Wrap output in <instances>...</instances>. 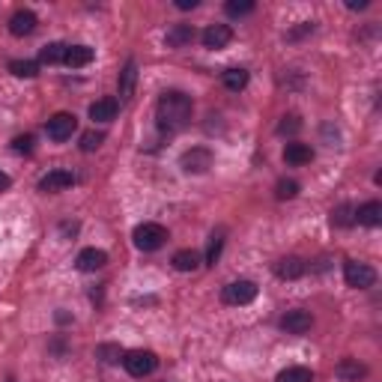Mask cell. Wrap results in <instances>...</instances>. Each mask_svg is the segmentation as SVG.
<instances>
[{
	"mask_svg": "<svg viewBox=\"0 0 382 382\" xmlns=\"http://www.w3.org/2000/svg\"><path fill=\"white\" fill-rule=\"evenodd\" d=\"M75 263H78L81 272H96V269H102L105 263H108V254H105L102 248H84Z\"/></svg>",
	"mask_w": 382,
	"mask_h": 382,
	"instance_id": "15",
	"label": "cell"
},
{
	"mask_svg": "<svg viewBox=\"0 0 382 382\" xmlns=\"http://www.w3.org/2000/svg\"><path fill=\"white\" fill-rule=\"evenodd\" d=\"M197 4H201V0H176V6H179V9H194Z\"/></svg>",
	"mask_w": 382,
	"mask_h": 382,
	"instance_id": "33",
	"label": "cell"
},
{
	"mask_svg": "<svg viewBox=\"0 0 382 382\" xmlns=\"http://www.w3.org/2000/svg\"><path fill=\"white\" fill-rule=\"evenodd\" d=\"M311 326H314V317H311L308 311H302V308L287 311V314L281 317V329H284L287 334H304V331H311Z\"/></svg>",
	"mask_w": 382,
	"mask_h": 382,
	"instance_id": "9",
	"label": "cell"
},
{
	"mask_svg": "<svg viewBox=\"0 0 382 382\" xmlns=\"http://www.w3.org/2000/svg\"><path fill=\"white\" fill-rule=\"evenodd\" d=\"M331 224L334 227H353L356 224V206L353 203H341L331 209Z\"/></svg>",
	"mask_w": 382,
	"mask_h": 382,
	"instance_id": "21",
	"label": "cell"
},
{
	"mask_svg": "<svg viewBox=\"0 0 382 382\" xmlns=\"http://www.w3.org/2000/svg\"><path fill=\"white\" fill-rule=\"evenodd\" d=\"M201 39H203V45L209 51H221V48H227V45L233 42V30H230V24H209Z\"/></svg>",
	"mask_w": 382,
	"mask_h": 382,
	"instance_id": "8",
	"label": "cell"
},
{
	"mask_svg": "<svg viewBox=\"0 0 382 382\" xmlns=\"http://www.w3.org/2000/svg\"><path fill=\"white\" fill-rule=\"evenodd\" d=\"M191 99L186 96V93H164L161 99H159V105H156V120H159V126L164 129V132H179L182 126L191 120Z\"/></svg>",
	"mask_w": 382,
	"mask_h": 382,
	"instance_id": "1",
	"label": "cell"
},
{
	"mask_svg": "<svg viewBox=\"0 0 382 382\" xmlns=\"http://www.w3.org/2000/svg\"><path fill=\"white\" fill-rule=\"evenodd\" d=\"M12 147H15V152H30V149H33V137H30V134H24V137H15Z\"/></svg>",
	"mask_w": 382,
	"mask_h": 382,
	"instance_id": "32",
	"label": "cell"
},
{
	"mask_svg": "<svg viewBox=\"0 0 382 382\" xmlns=\"http://www.w3.org/2000/svg\"><path fill=\"white\" fill-rule=\"evenodd\" d=\"M275 382H314V373L308 368H287L275 376Z\"/></svg>",
	"mask_w": 382,
	"mask_h": 382,
	"instance_id": "25",
	"label": "cell"
},
{
	"mask_svg": "<svg viewBox=\"0 0 382 382\" xmlns=\"http://www.w3.org/2000/svg\"><path fill=\"white\" fill-rule=\"evenodd\" d=\"M224 12L230 15V18H242V15H251V12H254V0H230V4L224 6Z\"/></svg>",
	"mask_w": 382,
	"mask_h": 382,
	"instance_id": "28",
	"label": "cell"
},
{
	"mask_svg": "<svg viewBox=\"0 0 382 382\" xmlns=\"http://www.w3.org/2000/svg\"><path fill=\"white\" fill-rule=\"evenodd\" d=\"M63 63H66V66H72V69L90 66V63H93V48H87V45H69Z\"/></svg>",
	"mask_w": 382,
	"mask_h": 382,
	"instance_id": "18",
	"label": "cell"
},
{
	"mask_svg": "<svg viewBox=\"0 0 382 382\" xmlns=\"http://www.w3.org/2000/svg\"><path fill=\"white\" fill-rule=\"evenodd\" d=\"M117 99H99L90 105V120H96V123H111V120L117 117Z\"/></svg>",
	"mask_w": 382,
	"mask_h": 382,
	"instance_id": "16",
	"label": "cell"
},
{
	"mask_svg": "<svg viewBox=\"0 0 382 382\" xmlns=\"http://www.w3.org/2000/svg\"><path fill=\"white\" fill-rule=\"evenodd\" d=\"M194 27L191 24H174L171 30H167V45L171 48H186V45H191L194 42Z\"/></svg>",
	"mask_w": 382,
	"mask_h": 382,
	"instance_id": "17",
	"label": "cell"
},
{
	"mask_svg": "<svg viewBox=\"0 0 382 382\" xmlns=\"http://www.w3.org/2000/svg\"><path fill=\"white\" fill-rule=\"evenodd\" d=\"M304 272H308V263H304L302 257H284L275 263V275H278L281 281H296Z\"/></svg>",
	"mask_w": 382,
	"mask_h": 382,
	"instance_id": "10",
	"label": "cell"
},
{
	"mask_svg": "<svg viewBox=\"0 0 382 382\" xmlns=\"http://www.w3.org/2000/svg\"><path fill=\"white\" fill-rule=\"evenodd\" d=\"M9 182H12V179H9L4 171H0V191H6V189H9Z\"/></svg>",
	"mask_w": 382,
	"mask_h": 382,
	"instance_id": "34",
	"label": "cell"
},
{
	"mask_svg": "<svg viewBox=\"0 0 382 382\" xmlns=\"http://www.w3.org/2000/svg\"><path fill=\"white\" fill-rule=\"evenodd\" d=\"M69 186H75V176H72L69 171H51V174H45V176L39 179V191H45V194L63 191V189H69Z\"/></svg>",
	"mask_w": 382,
	"mask_h": 382,
	"instance_id": "11",
	"label": "cell"
},
{
	"mask_svg": "<svg viewBox=\"0 0 382 382\" xmlns=\"http://www.w3.org/2000/svg\"><path fill=\"white\" fill-rule=\"evenodd\" d=\"M224 87L233 90V93L245 90V87H248V72H245V69H227V72H224Z\"/></svg>",
	"mask_w": 382,
	"mask_h": 382,
	"instance_id": "24",
	"label": "cell"
},
{
	"mask_svg": "<svg viewBox=\"0 0 382 382\" xmlns=\"http://www.w3.org/2000/svg\"><path fill=\"white\" fill-rule=\"evenodd\" d=\"M296 194H299L296 179H278V186H275V197H278V201H293Z\"/></svg>",
	"mask_w": 382,
	"mask_h": 382,
	"instance_id": "27",
	"label": "cell"
},
{
	"mask_svg": "<svg viewBox=\"0 0 382 382\" xmlns=\"http://www.w3.org/2000/svg\"><path fill=\"white\" fill-rule=\"evenodd\" d=\"M167 239V230L156 221H144L134 227V245L141 251H159Z\"/></svg>",
	"mask_w": 382,
	"mask_h": 382,
	"instance_id": "2",
	"label": "cell"
},
{
	"mask_svg": "<svg viewBox=\"0 0 382 382\" xmlns=\"http://www.w3.org/2000/svg\"><path fill=\"white\" fill-rule=\"evenodd\" d=\"M299 129H302V123H299V117H296V114L284 117V123L278 126V132H281V134H296Z\"/></svg>",
	"mask_w": 382,
	"mask_h": 382,
	"instance_id": "30",
	"label": "cell"
},
{
	"mask_svg": "<svg viewBox=\"0 0 382 382\" xmlns=\"http://www.w3.org/2000/svg\"><path fill=\"white\" fill-rule=\"evenodd\" d=\"M334 376L341 382H359L368 376V368H364L359 359H344V361H338V368H334Z\"/></svg>",
	"mask_w": 382,
	"mask_h": 382,
	"instance_id": "12",
	"label": "cell"
},
{
	"mask_svg": "<svg viewBox=\"0 0 382 382\" xmlns=\"http://www.w3.org/2000/svg\"><path fill=\"white\" fill-rule=\"evenodd\" d=\"M102 141H105L102 132H84V134H81V149H84V152H96V149L102 147Z\"/></svg>",
	"mask_w": 382,
	"mask_h": 382,
	"instance_id": "29",
	"label": "cell"
},
{
	"mask_svg": "<svg viewBox=\"0 0 382 382\" xmlns=\"http://www.w3.org/2000/svg\"><path fill=\"white\" fill-rule=\"evenodd\" d=\"M284 161H287V164H293V167L311 164V161H314V149H311L308 144L293 141V144H287V147H284Z\"/></svg>",
	"mask_w": 382,
	"mask_h": 382,
	"instance_id": "13",
	"label": "cell"
},
{
	"mask_svg": "<svg viewBox=\"0 0 382 382\" xmlns=\"http://www.w3.org/2000/svg\"><path fill=\"white\" fill-rule=\"evenodd\" d=\"M221 299H224V304H248L257 299V284L254 281H233L224 287Z\"/></svg>",
	"mask_w": 382,
	"mask_h": 382,
	"instance_id": "6",
	"label": "cell"
},
{
	"mask_svg": "<svg viewBox=\"0 0 382 382\" xmlns=\"http://www.w3.org/2000/svg\"><path fill=\"white\" fill-rule=\"evenodd\" d=\"M123 364H126V371L132 376L144 379V376H149L152 371H156L159 359H156V353H149V349H132V353L123 356Z\"/></svg>",
	"mask_w": 382,
	"mask_h": 382,
	"instance_id": "3",
	"label": "cell"
},
{
	"mask_svg": "<svg viewBox=\"0 0 382 382\" xmlns=\"http://www.w3.org/2000/svg\"><path fill=\"white\" fill-rule=\"evenodd\" d=\"M134 81H137V66H134V60H129L126 69L120 72V96L129 99L132 90H134Z\"/></svg>",
	"mask_w": 382,
	"mask_h": 382,
	"instance_id": "23",
	"label": "cell"
},
{
	"mask_svg": "<svg viewBox=\"0 0 382 382\" xmlns=\"http://www.w3.org/2000/svg\"><path fill=\"white\" fill-rule=\"evenodd\" d=\"M344 278L349 287L356 290H368L376 284V272L368 266V263H359V260H346L344 263Z\"/></svg>",
	"mask_w": 382,
	"mask_h": 382,
	"instance_id": "4",
	"label": "cell"
},
{
	"mask_svg": "<svg viewBox=\"0 0 382 382\" xmlns=\"http://www.w3.org/2000/svg\"><path fill=\"white\" fill-rule=\"evenodd\" d=\"M221 254V236H212V245H209V254H206V263L216 266V260Z\"/></svg>",
	"mask_w": 382,
	"mask_h": 382,
	"instance_id": "31",
	"label": "cell"
},
{
	"mask_svg": "<svg viewBox=\"0 0 382 382\" xmlns=\"http://www.w3.org/2000/svg\"><path fill=\"white\" fill-rule=\"evenodd\" d=\"M66 48H69V45H63V42H51V45H45V48H42L39 60H42V63H48V66L63 63V60H66Z\"/></svg>",
	"mask_w": 382,
	"mask_h": 382,
	"instance_id": "22",
	"label": "cell"
},
{
	"mask_svg": "<svg viewBox=\"0 0 382 382\" xmlns=\"http://www.w3.org/2000/svg\"><path fill=\"white\" fill-rule=\"evenodd\" d=\"M75 129H78V120H75L72 114H54L48 120V126H45L51 141H69V137L75 134Z\"/></svg>",
	"mask_w": 382,
	"mask_h": 382,
	"instance_id": "7",
	"label": "cell"
},
{
	"mask_svg": "<svg viewBox=\"0 0 382 382\" xmlns=\"http://www.w3.org/2000/svg\"><path fill=\"white\" fill-rule=\"evenodd\" d=\"M212 161H216V156H212V149H206V147H191L189 152H182V159H179L182 171H189V174H206Z\"/></svg>",
	"mask_w": 382,
	"mask_h": 382,
	"instance_id": "5",
	"label": "cell"
},
{
	"mask_svg": "<svg viewBox=\"0 0 382 382\" xmlns=\"http://www.w3.org/2000/svg\"><path fill=\"white\" fill-rule=\"evenodd\" d=\"M9 30H12V36H30L36 30V15L30 9H18L9 18Z\"/></svg>",
	"mask_w": 382,
	"mask_h": 382,
	"instance_id": "14",
	"label": "cell"
},
{
	"mask_svg": "<svg viewBox=\"0 0 382 382\" xmlns=\"http://www.w3.org/2000/svg\"><path fill=\"white\" fill-rule=\"evenodd\" d=\"M171 263H174L176 272H194L197 266H201V257H197V251H189L186 248V251H176Z\"/></svg>",
	"mask_w": 382,
	"mask_h": 382,
	"instance_id": "20",
	"label": "cell"
},
{
	"mask_svg": "<svg viewBox=\"0 0 382 382\" xmlns=\"http://www.w3.org/2000/svg\"><path fill=\"white\" fill-rule=\"evenodd\" d=\"M9 72H12V75H18V78H36L39 66L33 63V60H12V63H9Z\"/></svg>",
	"mask_w": 382,
	"mask_h": 382,
	"instance_id": "26",
	"label": "cell"
},
{
	"mask_svg": "<svg viewBox=\"0 0 382 382\" xmlns=\"http://www.w3.org/2000/svg\"><path fill=\"white\" fill-rule=\"evenodd\" d=\"M356 221L364 224V227H376L382 221V203L379 201H371V203H364L356 209Z\"/></svg>",
	"mask_w": 382,
	"mask_h": 382,
	"instance_id": "19",
	"label": "cell"
}]
</instances>
